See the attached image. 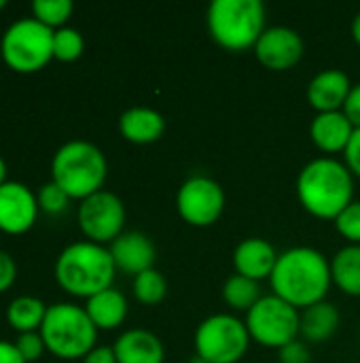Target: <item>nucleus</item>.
Here are the masks:
<instances>
[{"mask_svg":"<svg viewBox=\"0 0 360 363\" xmlns=\"http://www.w3.org/2000/svg\"><path fill=\"white\" fill-rule=\"evenodd\" d=\"M206 21L223 49L244 51L255 47L265 32V6L261 0H214Z\"/></svg>","mask_w":360,"mask_h":363,"instance_id":"6","label":"nucleus"},{"mask_svg":"<svg viewBox=\"0 0 360 363\" xmlns=\"http://www.w3.org/2000/svg\"><path fill=\"white\" fill-rule=\"evenodd\" d=\"M176 208L189 225L208 228L225 211V191L210 177H191L178 189Z\"/></svg>","mask_w":360,"mask_h":363,"instance_id":"11","label":"nucleus"},{"mask_svg":"<svg viewBox=\"0 0 360 363\" xmlns=\"http://www.w3.org/2000/svg\"><path fill=\"white\" fill-rule=\"evenodd\" d=\"M108 164L100 147L89 140L64 143L51 160V181L57 183L70 200H85L106 181Z\"/></svg>","mask_w":360,"mask_h":363,"instance_id":"4","label":"nucleus"},{"mask_svg":"<svg viewBox=\"0 0 360 363\" xmlns=\"http://www.w3.org/2000/svg\"><path fill=\"white\" fill-rule=\"evenodd\" d=\"M299 311L278 296H263L246 313V330L250 340L267 349H282L299 338Z\"/></svg>","mask_w":360,"mask_h":363,"instance_id":"9","label":"nucleus"},{"mask_svg":"<svg viewBox=\"0 0 360 363\" xmlns=\"http://www.w3.org/2000/svg\"><path fill=\"white\" fill-rule=\"evenodd\" d=\"M297 198L312 217L335 221L354 202V177L333 157L312 160L297 177Z\"/></svg>","mask_w":360,"mask_h":363,"instance_id":"2","label":"nucleus"},{"mask_svg":"<svg viewBox=\"0 0 360 363\" xmlns=\"http://www.w3.org/2000/svg\"><path fill=\"white\" fill-rule=\"evenodd\" d=\"M278 262V253L272 242L265 238H246L233 251L236 274H242L252 281L269 279Z\"/></svg>","mask_w":360,"mask_h":363,"instance_id":"16","label":"nucleus"},{"mask_svg":"<svg viewBox=\"0 0 360 363\" xmlns=\"http://www.w3.org/2000/svg\"><path fill=\"white\" fill-rule=\"evenodd\" d=\"M72 11H74L72 0H34L32 2V17L49 26L51 30L64 28Z\"/></svg>","mask_w":360,"mask_h":363,"instance_id":"26","label":"nucleus"},{"mask_svg":"<svg viewBox=\"0 0 360 363\" xmlns=\"http://www.w3.org/2000/svg\"><path fill=\"white\" fill-rule=\"evenodd\" d=\"M352 83L346 72L337 68H329L318 72L308 85V102L318 113H335L344 111V104L350 96Z\"/></svg>","mask_w":360,"mask_h":363,"instance_id":"15","label":"nucleus"},{"mask_svg":"<svg viewBox=\"0 0 360 363\" xmlns=\"http://www.w3.org/2000/svg\"><path fill=\"white\" fill-rule=\"evenodd\" d=\"M36 200H38V208L45 211L47 215H59L70 204V196L53 181L40 185V189L36 194Z\"/></svg>","mask_w":360,"mask_h":363,"instance_id":"28","label":"nucleus"},{"mask_svg":"<svg viewBox=\"0 0 360 363\" xmlns=\"http://www.w3.org/2000/svg\"><path fill=\"white\" fill-rule=\"evenodd\" d=\"M310 349L299 338L280 349V363H310Z\"/></svg>","mask_w":360,"mask_h":363,"instance_id":"31","label":"nucleus"},{"mask_svg":"<svg viewBox=\"0 0 360 363\" xmlns=\"http://www.w3.org/2000/svg\"><path fill=\"white\" fill-rule=\"evenodd\" d=\"M269 283L274 296L289 302L297 311H303L323 302L329 294L333 283L331 264L312 247H293L278 255Z\"/></svg>","mask_w":360,"mask_h":363,"instance_id":"1","label":"nucleus"},{"mask_svg":"<svg viewBox=\"0 0 360 363\" xmlns=\"http://www.w3.org/2000/svg\"><path fill=\"white\" fill-rule=\"evenodd\" d=\"M53 272L57 285L64 291L89 300L91 296L112 287L117 266L104 245L79 240L62 249Z\"/></svg>","mask_w":360,"mask_h":363,"instance_id":"3","label":"nucleus"},{"mask_svg":"<svg viewBox=\"0 0 360 363\" xmlns=\"http://www.w3.org/2000/svg\"><path fill=\"white\" fill-rule=\"evenodd\" d=\"M354 130L356 128L350 123V119L344 115V111L318 113L310 125V136L320 151L339 153V151H346Z\"/></svg>","mask_w":360,"mask_h":363,"instance_id":"18","label":"nucleus"},{"mask_svg":"<svg viewBox=\"0 0 360 363\" xmlns=\"http://www.w3.org/2000/svg\"><path fill=\"white\" fill-rule=\"evenodd\" d=\"M85 40L76 28H59L53 32V57L59 62H74L83 55Z\"/></svg>","mask_w":360,"mask_h":363,"instance_id":"27","label":"nucleus"},{"mask_svg":"<svg viewBox=\"0 0 360 363\" xmlns=\"http://www.w3.org/2000/svg\"><path fill=\"white\" fill-rule=\"evenodd\" d=\"M331 279L344 294L360 298V245H348L335 253Z\"/></svg>","mask_w":360,"mask_h":363,"instance_id":"22","label":"nucleus"},{"mask_svg":"<svg viewBox=\"0 0 360 363\" xmlns=\"http://www.w3.org/2000/svg\"><path fill=\"white\" fill-rule=\"evenodd\" d=\"M85 311L98 330H117L127 317V300L119 289L110 287L91 296Z\"/></svg>","mask_w":360,"mask_h":363,"instance_id":"21","label":"nucleus"},{"mask_svg":"<svg viewBox=\"0 0 360 363\" xmlns=\"http://www.w3.org/2000/svg\"><path fill=\"white\" fill-rule=\"evenodd\" d=\"M38 332L47 351L59 359H83L91 349H95L98 340V328L91 323L85 306L70 302L51 304Z\"/></svg>","mask_w":360,"mask_h":363,"instance_id":"5","label":"nucleus"},{"mask_svg":"<svg viewBox=\"0 0 360 363\" xmlns=\"http://www.w3.org/2000/svg\"><path fill=\"white\" fill-rule=\"evenodd\" d=\"M83 363H117V357L112 347H95L83 357Z\"/></svg>","mask_w":360,"mask_h":363,"instance_id":"35","label":"nucleus"},{"mask_svg":"<svg viewBox=\"0 0 360 363\" xmlns=\"http://www.w3.org/2000/svg\"><path fill=\"white\" fill-rule=\"evenodd\" d=\"M0 363H25L23 357L19 355L15 342L8 340H0Z\"/></svg>","mask_w":360,"mask_h":363,"instance_id":"36","label":"nucleus"},{"mask_svg":"<svg viewBox=\"0 0 360 363\" xmlns=\"http://www.w3.org/2000/svg\"><path fill=\"white\" fill-rule=\"evenodd\" d=\"M342 315L335 304L323 300L314 306H308L299 315V336L310 345L327 342L335 336Z\"/></svg>","mask_w":360,"mask_h":363,"instance_id":"20","label":"nucleus"},{"mask_svg":"<svg viewBox=\"0 0 360 363\" xmlns=\"http://www.w3.org/2000/svg\"><path fill=\"white\" fill-rule=\"evenodd\" d=\"M189 363H208V362H204L202 357H197V355H195V357H193V359H191V362H189Z\"/></svg>","mask_w":360,"mask_h":363,"instance_id":"39","label":"nucleus"},{"mask_svg":"<svg viewBox=\"0 0 360 363\" xmlns=\"http://www.w3.org/2000/svg\"><path fill=\"white\" fill-rule=\"evenodd\" d=\"M344 157H346V166L352 172V177L360 179V128L354 130V134L344 151Z\"/></svg>","mask_w":360,"mask_h":363,"instance_id":"33","label":"nucleus"},{"mask_svg":"<svg viewBox=\"0 0 360 363\" xmlns=\"http://www.w3.org/2000/svg\"><path fill=\"white\" fill-rule=\"evenodd\" d=\"M15 277H17L15 259L6 251L0 249V294L11 289V285L15 283Z\"/></svg>","mask_w":360,"mask_h":363,"instance_id":"32","label":"nucleus"},{"mask_svg":"<svg viewBox=\"0 0 360 363\" xmlns=\"http://www.w3.org/2000/svg\"><path fill=\"white\" fill-rule=\"evenodd\" d=\"M53 32L34 17L15 19L0 38L4 64L21 74L42 70L53 60Z\"/></svg>","mask_w":360,"mask_h":363,"instance_id":"7","label":"nucleus"},{"mask_svg":"<svg viewBox=\"0 0 360 363\" xmlns=\"http://www.w3.org/2000/svg\"><path fill=\"white\" fill-rule=\"evenodd\" d=\"M112 262L117 270L138 277L151 268H155L157 251L151 238L142 232H123L119 238H115L108 247Z\"/></svg>","mask_w":360,"mask_h":363,"instance_id":"14","label":"nucleus"},{"mask_svg":"<svg viewBox=\"0 0 360 363\" xmlns=\"http://www.w3.org/2000/svg\"><path fill=\"white\" fill-rule=\"evenodd\" d=\"M4 6H6V2H4V0H0V11H2Z\"/></svg>","mask_w":360,"mask_h":363,"instance_id":"40","label":"nucleus"},{"mask_svg":"<svg viewBox=\"0 0 360 363\" xmlns=\"http://www.w3.org/2000/svg\"><path fill=\"white\" fill-rule=\"evenodd\" d=\"M119 132L125 140L134 145H151L159 140L166 132V121L161 113L149 106L127 108L119 119Z\"/></svg>","mask_w":360,"mask_h":363,"instance_id":"19","label":"nucleus"},{"mask_svg":"<svg viewBox=\"0 0 360 363\" xmlns=\"http://www.w3.org/2000/svg\"><path fill=\"white\" fill-rule=\"evenodd\" d=\"M117 363H163L161 340L149 330H127L112 345Z\"/></svg>","mask_w":360,"mask_h":363,"instance_id":"17","label":"nucleus"},{"mask_svg":"<svg viewBox=\"0 0 360 363\" xmlns=\"http://www.w3.org/2000/svg\"><path fill=\"white\" fill-rule=\"evenodd\" d=\"M76 217H79V228L87 236V240L95 245H106L123 234L125 206L119 196L102 189L81 200Z\"/></svg>","mask_w":360,"mask_h":363,"instance_id":"10","label":"nucleus"},{"mask_svg":"<svg viewBox=\"0 0 360 363\" xmlns=\"http://www.w3.org/2000/svg\"><path fill=\"white\" fill-rule=\"evenodd\" d=\"M261 287L257 281L246 279L242 274H233L225 281L223 285V300L233 308V311H244L248 313L259 300H261Z\"/></svg>","mask_w":360,"mask_h":363,"instance_id":"24","label":"nucleus"},{"mask_svg":"<svg viewBox=\"0 0 360 363\" xmlns=\"http://www.w3.org/2000/svg\"><path fill=\"white\" fill-rule=\"evenodd\" d=\"M6 183V162L0 157V185Z\"/></svg>","mask_w":360,"mask_h":363,"instance_id":"38","label":"nucleus"},{"mask_svg":"<svg viewBox=\"0 0 360 363\" xmlns=\"http://www.w3.org/2000/svg\"><path fill=\"white\" fill-rule=\"evenodd\" d=\"M337 232L350 242V245H360V202L354 200L350 206L342 211V215L335 219Z\"/></svg>","mask_w":360,"mask_h":363,"instance_id":"29","label":"nucleus"},{"mask_svg":"<svg viewBox=\"0 0 360 363\" xmlns=\"http://www.w3.org/2000/svg\"><path fill=\"white\" fill-rule=\"evenodd\" d=\"M352 38L360 45V13L354 17V21H352Z\"/></svg>","mask_w":360,"mask_h":363,"instance_id":"37","label":"nucleus"},{"mask_svg":"<svg viewBox=\"0 0 360 363\" xmlns=\"http://www.w3.org/2000/svg\"><path fill=\"white\" fill-rule=\"evenodd\" d=\"M344 115L350 119V123L354 128H360V83L352 85L350 96H348V100L344 104Z\"/></svg>","mask_w":360,"mask_h":363,"instance_id":"34","label":"nucleus"},{"mask_svg":"<svg viewBox=\"0 0 360 363\" xmlns=\"http://www.w3.org/2000/svg\"><path fill=\"white\" fill-rule=\"evenodd\" d=\"M38 200L36 194L19 183L6 181L0 185V230L6 234H23L28 232L38 217Z\"/></svg>","mask_w":360,"mask_h":363,"instance_id":"12","label":"nucleus"},{"mask_svg":"<svg viewBox=\"0 0 360 363\" xmlns=\"http://www.w3.org/2000/svg\"><path fill=\"white\" fill-rule=\"evenodd\" d=\"M47 304L40 298L34 296H19L15 298L8 308H6V321L8 325L19 332V334H28V332H38L45 315H47Z\"/></svg>","mask_w":360,"mask_h":363,"instance_id":"23","label":"nucleus"},{"mask_svg":"<svg viewBox=\"0 0 360 363\" xmlns=\"http://www.w3.org/2000/svg\"><path fill=\"white\" fill-rule=\"evenodd\" d=\"M15 347H17L19 355L23 357V362L25 363L36 362V359L47 351V347H45V340H42L40 332L19 334V336H17V340H15Z\"/></svg>","mask_w":360,"mask_h":363,"instance_id":"30","label":"nucleus"},{"mask_svg":"<svg viewBox=\"0 0 360 363\" xmlns=\"http://www.w3.org/2000/svg\"><path fill=\"white\" fill-rule=\"evenodd\" d=\"M246 323L233 315H212L195 330V355L208 363H238L248 351Z\"/></svg>","mask_w":360,"mask_h":363,"instance_id":"8","label":"nucleus"},{"mask_svg":"<svg viewBox=\"0 0 360 363\" xmlns=\"http://www.w3.org/2000/svg\"><path fill=\"white\" fill-rule=\"evenodd\" d=\"M168 294V283L161 272L155 268L134 277V296L140 304L144 306H155L159 304Z\"/></svg>","mask_w":360,"mask_h":363,"instance_id":"25","label":"nucleus"},{"mask_svg":"<svg viewBox=\"0 0 360 363\" xmlns=\"http://www.w3.org/2000/svg\"><path fill=\"white\" fill-rule=\"evenodd\" d=\"M255 53L265 68L282 72L299 64L303 55V38L286 26L265 28L255 45Z\"/></svg>","mask_w":360,"mask_h":363,"instance_id":"13","label":"nucleus"}]
</instances>
